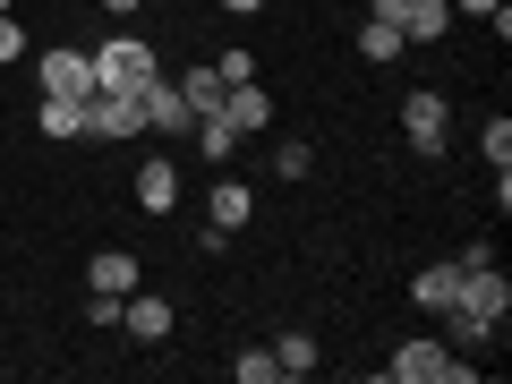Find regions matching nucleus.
I'll return each instance as SVG.
<instances>
[{
	"label": "nucleus",
	"mask_w": 512,
	"mask_h": 384,
	"mask_svg": "<svg viewBox=\"0 0 512 384\" xmlns=\"http://www.w3.org/2000/svg\"><path fill=\"white\" fill-rule=\"evenodd\" d=\"M154 77H163V69H154V43H146V35H128V26H120V35H103V43H94V86L146 94Z\"/></svg>",
	"instance_id": "nucleus-1"
},
{
	"label": "nucleus",
	"mask_w": 512,
	"mask_h": 384,
	"mask_svg": "<svg viewBox=\"0 0 512 384\" xmlns=\"http://www.w3.org/2000/svg\"><path fill=\"white\" fill-rule=\"evenodd\" d=\"M453 308L461 316H478V325H504V316H512V282L504 274H495V265H470V274H461V291H453Z\"/></svg>",
	"instance_id": "nucleus-2"
},
{
	"label": "nucleus",
	"mask_w": 512,
	"mask_h": 384,
	"mask_svg": "<svg viewBox=\"0 0 512 384\" xmlns=\"http://www.w3.org/2000/svg\"><path fill=\"white\" fill-rule=\"evenodd\" d=\"M453 359H461L453 342H427V333H419V342H402L393 359H384V376H393V384H444V376H453Z\"/></svg>",
	"instance_id": "nucleus-3"
},
{
	"label": "nucleus",
	"mask_w": 512,
	"mask_h": 384,
	"mask_svg": "<svg viewBox=\"0 0 512 384\" xmlns=\"http://www.w3.org/2000/svg\"><path fill=\"white\" fill-rule=\"evenodd\" d=\"M35 77H43V94H77V103H86L94 94V52L86 43H52V52L35 60Z\"/></svg>",
	"instance_id": "nucleus-4"
},
{
	"label": "nucleus",
	"mask_w": 512,
	"mask_h": 384,
	"mask_svg": "<svg viewBox=\"0 0 512 384\" xmlns=\"http://www.w3.org/2000/svg\"><path fill=\"white\" fill-rule=\"evenodd\" d=\"M137 128H146V103L137 94H120V86L86 94V137H137Z\"/></svg>",
	"instance_id": "nucleus-5"
},
{
	"label": "nucleus",
	"mask_w": 512,
	"mask_h": 384,
	"mask_svg": "<svg viewBox=\"0 0 512 384\" xmlns=\"http://www.w3.org/2000/svg\"><path fill=\"white\" fill-rule=\"evenodd\" d=\"M402 137H410V154H444V137H453V111H444V94H410L402 103Z\"/></svg>",
	"instance_id": "nucleus-6"
},
{
	"label": "nucleus",
	"mask_w": 512,
	"mask_h": 384,
	"mask_svg": "<svg viewBox=\"0 0 512 384\" xmlns=\"http://www.w3.org/2000/svg\"><path fill=\"white\" fill-rule=\"evenodd\" d=\"M137 103H146V128H154V137H188V128H197V111H188L180 77H154V86L137 94Z\"/></svg>",
	"instance_id": "nucleus-7"
},
{
	"label": "nucleus",
	"mask_w": 512,
	"mask_h": 384,
	"mask_svg": "<svg viewBox=\"0 0 512 384\" xmlns=\"http://www.w3.org/2000/svg\"><path fill=\"white\" fill-rule=\"evenodd\" d=\"M120 325L154 350V342H171V325H180V316H171V299H163V291H128V299H120Z\"/></svg>",
	"instance_id": "nucleus-8"
},
{
	"label": "nucleus",
	"mask_w": 512,
	"mask_h": 384,
	"mask_svg": "<svg viewBox=\"0 0 512 384\" xmlns=\"http://www.w3.org/2000/svg\"><path fill=\"white\" fill-rule=\"evenodd\" d=\"M222 120H231L239 137H265V128H274V94H265V86L248 77V86H231V94H222Z\"/></svg>",
	"instance_id": "nucleus-9"
},
{
	"label": "nucleus",
	"mask_w": 512,
	"mask_h": 384,
	"mask_svg": "<svg viewBox=\"0 0 512 384\" xmlns=\"http://www.w3.org/2000/svg\"><path fill=\"white\" fill-rule=\"evenodd\" d=\"M86 291L128 299V291H137V256H128V248H94V256H86Z\"/></svg>",
	"instance_id": "nucleus-10"
},
{
	"label": "nucleus",
	"mask_w": 512,
	"mask_h": 384,
	"mask_svg": "<svg viewBox=\"0 0 512 384\" xmlns=\"http://www.w3.org/2000/svg\"><path fill=\"white\" fill-rule=\"evenodd\" d=\"M137 205H146V214H171V205H180V163H171V154H154V163L137 171Z\"/></svg>",
	"instance_id": "nucleus-11"
},
{
	"label": "nucleus",
	"mask_w": 512,
	"mask_h": 384,
	"mask_svg": "<svg viewBox=\"0 0 512 384\" xmlns=\"http://www.w3.org/2000/svg\"><path fill=\"white\" fill-rule=\"evenodd\" d=\"M453 291H461V265H453V256H444V265H419V274H410V299H419L427 316H444V308H453Z\"/></svg>",
	"instance_id": "nucleus-12"
},
{
	"label": "nucleus",
	"mask_w": 512,
	"mask_h": 384,
	"mask_svg": "<svg viewBox=\"0 0 512 384\" xmlns=\"http://www.w3.org/2000/svg\"><path fill=\"white\" fill-rule=\"evenodd\" d=\"M35 128L52 137V146H69V137H86V103H77V94H43Z\"/></svg>",
	"instance_id": "nucleus-13"
},
{
	"label": "nucleus",
	"mask_w": 512,
	"mask_h": 384,
	"mask_svg": "<svg viewBox=\"0 0 512 384\" xmlns=\"http://www.w3.org/2000/svg\"><path fill=\"white\" fill-rule=\"evenodd\" d=\"M188 137H197V154H205V163H214V171H222V163H231V154H239V128L222 120V111H205V120L188 128Z\"/></svg>",
	"instance_id": "nucleus-14"
},
{
	"label": "nucleus",
	"mask_w": 512,
	"mask_h": 384,
	"mask_svg": "<svg viewBox=\"0 0 512 384\" xmlns=\"http://www.w3.org/2000/svg\"><path fill=\"white\" fill-rule=\"evenodd\" d=\"M256 214V197H248V180H231V171H222L214 180V231H239V222Z\"/></svg>",
	"instance_id": "nucleus-15"
},
{
	"label": "nucleus",
	"mask_w": 512,
	"mask_h": 384,
	"mask_svg": "<svg viewBox=\"0 0 512 384\" xmlns=\"http://www.w3.org/2000/svg\"><path fill=\"white\" fill-rule=\"evenodd\" d=\"M180 94H188V111H197V120H205V111H222V94H231V86H222V77H214V60H197V69L180 77Z\"/></svg>",
	"instance_id": "nucleus-16"
},
{
	"label": "nucleus",
	"mask_w": 512,
	"mask_h": 384,
	"mask_svg": "<svg viewBox=\"0 0 512 384\" xmlns=\"http://www.w3.org/2000/svg\"><path fill=\"white\" fill-rule=\"evenodd\" d=\"M444 26H453V9H444V0H410V18H402V43H436Z\"/></svg>",
	"instance_id": "nucleus-17"
},
{
	"label": "nucleus",
	"mask_w": 512,
	"mask_h": 384,
	"mask_svg": "<svg viewBox=\"0 0 512 384\" xmlns=\"http://www.w3.org/2000/svg\"><path fill=\"white\" fill-rule=\"evenodd\" d=\"M359 60H402V26H384V18H359Z\"/></svg>",
	"instance_id": "nucleus-18"
},
{
	"label": "nucleus",
	"mask_w": 512,
	"mask_h": 384,
	"mask_svg": "<svg viewBox=\"0 0 512 384\" xmlns=\"http://www.w3.org/2000/svg\"><path fill=\"white\" fill-rule=\"evenodd\" d=\"M274 359H282V376H308V367L325 359V350H316V333H282V342H274Z\"/></svg>",
	"instance_id": "nucleus-19"
},
{
	"label": "nucleus",
	"mask_w": 512,
	"mask_h": 384,
	"mask_svg": "<svg viewBox=\"0 0 512 384\" xmlns=\"http://www.w3.org/2000/svg\"><path fill=\"white\" fill-rule=\"evenodd\" d=\"M231 376H239V384H282V359H274V350H239Z\"/></svg>",
	"instance_id": "nucleus-20"
},
{
	"label": "nucleus",
	"mask_w": 512,
	"mask_h": 384,
	"mask_svg": "<svg viewBox=\"0 0 512 384\" xmlns=\"http://www.w3.org/2000/svg\"><path fill=\"white\" fill-rule=\"evenodd\" d=\"M478 146H487V163H495V171L512 163V120H504V111H495V120H487V137H478Z\"/></svg>",
	"instance_id": "nucleus-21"
},
{
	"label": "nucleus",
	"mask_w": 512,
	"mask_h": 384,
	"mask_svg": "<svg viewBox=\"0 0 512 384\" xmlns=\"http://www.w3.org/2000/svg\"><path fill=\"white\" fill-rule=\"evenodd\" d=\"M308 163H316V154L299 146V137H291V146H274V171H282V180H308Z\"/></svg>",
	"instance_id": "nucleus-22"
},
{
	"label": "nucleus",
	"mask_w": 512,
	"mask_h": 384,
	"mask_svg": "<svg viewBox=\"0 0 512 384\" xmlns=\"http://www.w3.org/2000/svg\"><path fill=\"white\" fill-rule=\"evenodd\" d=\"M214 77H222V86H248V77H256V52H222Z\"/></svg>",
	"instance_id": "nucleus-23"
},
{
	"label": "nucleus",
	"mask_w": 512,
	"mask_h": 384,
	"mask_svg": "<svg viewBox=\"0 0 512 384\" xmlns=\"http://www.w3.org/2000/svg\"><path fill=\"white\" fill-rule=\"evenodd\" d=\"M86 325L111 333V325H120V299H111V291H86Z\"/></svg>",
	"instance_id": "nucleus-24"
},
{
	"label": "nucleus",
	"mask_w": 512,
	"mask_h": 384,
	"mask_svg": "<svg viewBox=\"0 0 512 384\" xmlns=\"http://www.w3.org/2000/svg\"><path fill=\"white\" fill-rule=\"evenodd\" d=\"M26 52V18H18V9H0V60H18Z\"/></svg>",
	"instance_id": "nucleus-25"
},
{
	"label": "nucleus",
	"mask_w": 512,
	"mask_h": 384,
	"mask_svg": "<svg viewBox=\"0 0 512 384\" xmlns=\"http://www.w3.org/2000/svg\"><path fill=\"white\" fill-rule=\"evenodd\" d=\"M367 18H384V26H402V18H410V0H367Z\"/></svg>",
	"instance_id": "nucleus-26"
},
{
	"label": "nucleus",
	"mask_w": 512,
	"mask_h": 384,
	"mask_svg": "<svg viewBox=\"0 0 512 384\" xmlns=\"http://www.w3.org/2000/svg\"><path fill=\"white\" fill-rule=\"evenodd\" d=\"M453 18H487V9H504V0H444Z\"/></svg>",
	"instance_id": "nucleus-27"
},
{
	"label": "nucleus",
	"mask_w": 512,
	"mask_h": 384,
	"mask_svg": "<svg viewBox=\"0 0 512 384\" xmlns=\"http://www.w3.org/2000/svg\"><path fill=\"white\" fill-rule=\"evenodd\" d=\"M103 9H111V18H137V0H103Z\"/></svg>",
	"instance_id": "nucleus-28"
},
{
	"label": "nucleus",
	"mask_w": 512,
	"mask_h": 384,
	"mask_svg": "<svg viewBox=\"0 0 512 384\" xmlns=\"http://www.w3.org/2000/svg\"><path fill=\"white\" fill-rule=\"evenodd\" d=\"M222 9H239V18H256V9H265V0H222Z\"/></svg>",
	"instance_id": "nucleus-29"
},
{
	"label": "nucleus",
	"mask_w": 512,
	"mask_h": 384,
	"mask_svg": "<svg viewBox=\"0 0 512 384\" xmlns=\"http://www.w3.org/2000/svg\"><path fill=\"white\" fill-rule=\"evenodd\" d=\"M0 9H18V0H0Z\"/></svg>",
	"instance_id": "nucleus-30"
}]
</instances>
